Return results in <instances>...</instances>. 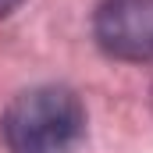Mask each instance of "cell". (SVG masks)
I'll return each instance as SVG.
<instances>
[{
  "label": "cell",
  "mask_w": 153,
  "mask_h": 153,
  "mask_svg": "<svg viewBox=\"0 0 153 153\" xmlns=\"http://www.w3.org/2000/svg\"><path fill=\"white\" fill-rule=\"evenodd\" d=\"M7 153H71L85 135V107L68 85L18 93L0 117Z\"/></svg>",
  "instance_id": "1"
},
{
  "label": "cell",
  "mask_w": 153,
  "mask_h": 153,
  "mask_svg": "<svg viewBox=\"0 0 153 153\" xmlns=\"http://www.w3.org/2000/svg\"><path fill=\"white\" fill-rule=\"evenodd\" d=\"M96 43L117 61H153V0H103L93 18Z\"/></svg>",
  "instance_id": "2"
},
{
  "label": "cell",
  "mask_w": 153,
  "mask_h": 153,
  "mask_svg": "<svg viewBox=\"0 0 153 153\" xmlns=\"http://www.w3.org/2000/svg\"><path fill=\"white\" fill-rule=\"evenodd\" d=\"M22 4H25V0H0V18H4V14H11V11H18Z\"/></svg>",
  "instance_id": "3"
}]
</instances>
